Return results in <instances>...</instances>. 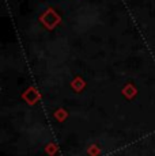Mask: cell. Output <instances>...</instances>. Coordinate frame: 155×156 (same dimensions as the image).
<instances>
[{"instance_id": "cell-1", "label": "cell", "mask_w": 155, "mask_h": 156, "mask_svg": "<svg viewBox=\"0 0 155 156\" xmlns=\"http://www.w3.org/2000/svg\"><path fill=\"white\" fill-rule=\"evenodd\" d=\"M29 94H30L31 97H30V98H29V97H25V98H26V99L29 101V103H34V102H35V99H37V98H38V94H37V91H35L34 88H29V91L26 92L25 95H29Z\"/></svg>"}]
</instances>
